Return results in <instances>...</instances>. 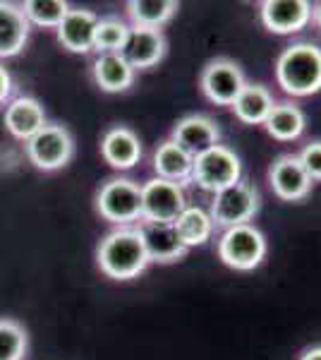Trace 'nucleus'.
Listing matches in <instances>:
<instances>
[{
	"label": "nucleus",
	"mask_w": 321,
	"mask_h": 360,
	"mask_svg": "<svg viewBox=\"0 0 321 360\" xmlns=\"http://www.w3.org/2000/svg\"><path fill=\"white\" fill-rule=\"evenodd\" d=\"M96 262L98 269L115 281L137 278L151 264L137 226H118L103 236L96 248Z\"/></svg>",
	"instance_id": "obj_1"
},
{
	"label": "nucleus",
	"mask_w": 321,
	"mask_h": 360,
	"mask_svg": "<svg viewBox=\"0 0 321 360\" xmlns=\"http://www.w3.org/2000/svg\"><path fill=\"white\" fill-rule=\"evenodd\" d=\"M276 82L288 96H314L321 91V46L297 41L281 51Z\"/></svg>",
	"instance_id": "obj_2"
},
{
	"label": "nucleus",
	"mask_w": 321,
	"mask_h": 360,
	"mask_svg": "<svg viewBox=\"0 0 321 360\" xmlns=\"http://www.w3.org/2000/svg\"><path fill=\"white\" fill-rule=\"evenodd\" d=\"M261 197L259 190L247 180H237L230 188H223L214 193V200L209 205V214L216 229H232V226H244L259 214Z\"/></svg>",
	"instance_id": "obj_3"
},
{
	"label": "nucleus",
	"mask_w": 321,
	"mask_h": 360,
	"mask_svg": "<svg viewBox=\"0 0 321 360\" xmlns=\"http://www.w3.org/2000/svg\"><path fill=\"white\" fill-rule=\"evenodd\" d=\"M268 252L266 238L256 226H232L218 238V257L225 266L235 271H252L264 262Z\"/></svg>",
	"instance_id": "obj_4"
},
{
	"label": "nucleus",
	"mask_w": 321,
	"mask_h": 360,
	"mask_svg": "<svg viewBox=\"0 0 321 360\" xmlns=\"http://www.w3.org/2000/svg\"><path fill=\"white\" fill-rule=\"evenodd\" d=\"M96 212L115 226L142 221V188L130 178H110L96 193Z\"/></svg>",
	"instance_id": "obj_5"
},
{
	"label": "nucleus",
	"mask_w": 321,
	"mask_h": 360,
	"mask_svg": "<svg viewBox=\"0 0 321 360\" xmlns=\"http://www.w3.org/2000/svg\"><path fill=\"white\" fill-rule=\"evenodd\" d=\"M192 183L199 185L207 193H218L242 180V161L225 144H216L214 149L195 156L192 164Z\"/></svg>",
	"instance_id": "obj_6"
},
{
	"label": "nucleus",
	"mask_w": 321,
	"mask_h": 360,
	"mask_svg": "<svg viewBox=\"0 0 321 360\" xmlns=\"http://www.w3.org/2000/svg\"><path fill=\"white\" fill-rule=\"evenodd\" d=\"M74 154V139L65 125L46 123L27 142V156L41 171H58L67 166Z\"/></svg>",
	"instance_id": "obj_7"
},
{
	"label": "nucleus",
	"mask_w": 321,
	"mask_h": 360,
	"mask_svg": "<svg viewBox=\"0 0 321 360\" xmlns=\"http://www.w3.org/2000/svg\"><path fill=\"white\" fill-rule=\"evenodd\" d=\"M142 188V221L149 224H173L188 207V197L180 183L163 178H149Z\"/></svg>",
	"instance_id": "obj_8"
},
{
	"label": "nucleus",
	"mask_w": 321,
	"mask_h": 360,
	"mask_svg": "<svg viewBox=\"0 0 321 360\" xmlns=\"http://www.w3.org/2000/svg\"><path fill=\"white\" fill-rule=\"evenodd\" d=\"M247 84L242 68L230 58H214L204 65L199 75V86L204 96L216 106H232V101Z\"/></svg>",
	"instance_id": "obj_9"
},
{
	"label": "nucleus",
	"mask_w": 321,
	"mask_h": 360,
	"mask_svg": "<svg viewBox=\"0 0 321 360\" xmlns=\"http://www.w3.org/2000/svg\"><path fill=\"white\" fill-rule=\"evenodd\" d=\"M268 183H271L273 195L283 202H302L312 193L314 185L297 154H281L278 159H273L268 168Z\"/></svg>",
	"instance_id": "obj_10"
},
{
	"label": "nucleus",
	"mask_w": 321,
	"mask_h": 360,
	"mask_svg": "<svg viewBox=\"0 0 321 360\" xmlns=\"http://www.w3.org/2000/svg\"><path fill=\"white\" fill-rule=\"evenodd\" d=\"M259 20L271 34L288 37L302 32L312 22V3L307 0H264L259 5Z\"/></svg>",
	"instance_id": "obj_11"
},
{
	"label": "nucleus",
	"mask_w": 321,
	"mask_h": 360,
	"mask_svg": "<svg viewBox=\"0 0 321 360\" xmlns=\"http://www.w3.org/2000/svg\"><path fill=\"white\" fill-rule=\"evenodd\" d=\"M171 139L175 144H180L190 156H199L214 149L216 144H221V127L209 115L192 113L173 125Z\"/></svg>",
	"instance_id": "obj_12"
},
{
	"label": "nucleus",
	"mask_w": 321,
	"mask_h": 360,
	"mask_svg": "<svg viewBox=\"0 0 321 360\" xmlns=\"http://www.w3.org/2000/svg\"><path fill=\"white\" fill-rule=\"evenodd\" d=\"M101 156L115 171H130L142 161L139 135L127 125H115L101 137Z\"/></svg>",
	"instance_id": "obj_13"
},
{
	"label": "nucleus",
	"mask_w": 321,
	"mask_h": 360,
	"mask_svg": "<svg viewBox=\"0 0 321 360\" xmlns=\"http://www.w3.org/2000/svg\"><path fill=\"white\" fill-rule=\"evenodd\" d=\"M98 17L91 10L84 8H70L63 22L58 25V41H60L70 53H89L94 51Z\"/></svg>",
	"instance_id": "obj_14"
},
{
	"label": "nucleus",
	"mask_w": 321,
	"mask_h": 360,
	"mask_svg": "<svg viewBox=\"0 0 321 360\" xmlns=\"http://www.w3.org/2000/svg\"><path fill=\"white\" fill-rule=\"evenodd\" d=\"M166 37H163L161 29H142V27H132L127 44L122 49V58L137 70H149L154 65H159L166 56Z\"/></svg>",
	"instance_id": "obj_15"
},
{
	"label": "nucleus",
	"mask_w": 321,
	"mask_h": 360,
	"mask_svg": "<svg viewBox=\"0 0 321 360\" xmlns=\"http://www.w3.org/2000/svg\"><path fill=\"white\" fill-rule=\"evenodd\" d=\"M137 229H139V233H142L144 248H147V255H149V262L173 264V262L185 259V255L190 252V250L180 243V238H178V233H175L173 224L142 221Z\"/></svg>",
	"instance_id": "obj_16"
},
{
	"label": "nucleus",
	"mask_w": 321,
	"mask_h": 360,
	"mask_svg": "<svg viewBox=\"0 0 321 360\" xmlns=\"http://www.w3.org/2000/svg\"><path fill=\"white\" fill-rule=\"evenodd\" d=\"M46 125V111L39 98L17 96L5 108V127L15 139L29 142Z\"/></svg>",
	"instance_id": "obj_17"
},
{
	"label": "nucleus",
	"mask_w": 321,
	"mask_h": 360,
	"mask_svg": "<svg viewBox=\"0 0 321 360\" xmlns=\"http://www.w3.org/2000/svg\"><path fill=\"white\" fill-rule=\"evenodd\" d=\"M91 75L98 89L108 94H120L127 91L134 82V68L122 58V53H98L96 60L91 63Z\"/></svg>",
	"instance_id": "obj_18"
},
{
	"label": "nucleus",
	"mask_w": 321,
	"mask_h": 360,
	"mask_svg": "<svg viewBox=\"0 0 321 360\" xmlns=\"http://www.w3.org/2000/svg\"><path fill=\"white\" fill-rule=\"evenodd\" d=\"M276 106V98L268 91V86L259 82H247L242 91L232 101V113L244 125H264L271 108Z\"/></svg>",
	"instance_id": "obj_19"
},
{
	"label": "nucleus",
	"mask_w": 321,
	"mask_h": 360,
	"mask_svg": "<svg viewBox=\"0 0 321 360\" xmlns=\"http://www.w3.org/2000/svg\"><path fill=\"white\" fill-rule=\"evenodd\" d=\"M29 29L25 13L20 5L0 3V58H13L22 53L29 41Z\"/></svg>",
	"instance_id": "obj_20"
},
{
	"label": "nucleus",
	"mask_w": 321,
	"mask_h": 360,
	"mask_svg": "<svg viewBox=\"0 0 321 360\" xmlns=\"http://www.w3.org/2000/svg\"><path fill=\"white\" fill-rule=\"evenodd\" d=\"M173 229L178 233L180 243L185 248H199V245H207L211 240L216 226L211 221V214L209 209L204 207H197V205H188L180 212V217L173 221Z\"/></svg>",
	"instance_id": "obj_21"
},
{
	"label": "nucleus",
	"mask_w": 321,
	"mask_h": 360,
	"mask_svg": "<svg viewBox=\"0 0 321 360\" xmlns=\"http://www.w3.org/2000/svg\"><path fill=\"white\" fill-rule=\"evenodd\" d=\"M192 164L195 156H190L180 144H175L171 137L161 142L154 152V171L156 178L171 180V183H188L192 178Z\"/></svg>",
	"instance_id": "obj_22"
},
{
	"label": "nucleus",
	"mask_w": 321,
	"mask_h": 360,
	"mask_svg": "<svg viewBox=\"0 0 321 360\" xmlns=\"http://www.w3.org/2000/svg\"><path fill=\"white\" fill-rule=\"evenodd\" d=\"M264 127L268 135L278 139V142H293V139H297L305 132L307 115L295 101H276V106L268 113Z\"/></svg>",
	"instance_id": "obj_23"
},
{
	"label": "nucleus",
	"mask_w": 321,
	"mask_h": 360,
	"mask_svg": "<svg viewBox=\"0 0 321 360\" xmlns=\"http://www.w3.org/2000/svg\"><path fill=\"white\" fill-rule=\"evenodd\" d=\"M180 5L175 0H130L127 15L132 20V27L142 29H161L173 20Z\"/></svg>",
	"instance_id": "obj_24"
},
{
	"label": "nucleus",
	"mask_w": 321,
	"mask_h": 360,
	"mask_svg": "<svg viewBox=\"0 0 321 360\" xmlns=\"http://www.w3.org/2000/svg\"><path fill=\"white\" fill-rule=\"evenodd\" d=\"M130 25L120 17H103L98 20L96 37H94V51L98 53H122L130 37Z\"/></svg>",
	"instance_id": "obj_25"
},
{
	"label": "nucleus",
	"mask_w": 321,
	"mask_h": 360,
	"mask_svg": "<svg viewBox=\"0 0 321 360\" xmlns=\"http://www.w3.org/2000/svg\"><path fill=\"white\" fill-rule=\"evenodd\" d=\"M70 5L65 0H29L22 5V13H25L29 25L46 27V29H58L63 22V17L67 15Z\"/></svg>",
	"instance_id": "obj_26"
},
{
	"label": "nucleus",
	"mask_w": 321,
	"mask_h": 360,
	"mask_svg": "<svg viewBox=\"0 0 321 360\" xmlns=\"http://www.w3.org/2000/svg\"><path fill=\"white\" fill-rule=\"evenodd\" d=\"M29 336L20 322L0 317V360H25Z\"/></svg>",
	"instance_id": "obj_27"
},
{
	"label": "nucleus",
	"mask_w": 321,
	"mask_h": 360,
	"mask_svg": "<svg viewBox=\"0 0 321 360\" xmlns=\"http://www.w3.org/2000/svg\"><path fill=\"white\" fill-rule=\"evenodd\" d=\"M297 159H300L302 168L307 171V176L312 178V183L314 180H321V139L309 142L307 147L297 154Z\"/></svg>",
	"instance_id": "obj_28"
},
{
	"label": "nucleus",
	"mask_w": 321,
	"mask_h": 360,
	"mask_svg": "<svg viewBox=\"0 0 321 360\" xmlns=\"http://www.w3.org/2000/svg\"><path fill=\"white\" fill-rule=\"evenodd\" d=\"M10 94H13V77H10L8 68L0 63V106L8 101Z\"/></svg>",
	"instance_id": "obj_29"
},
{
	"label": "nucleus",
	"mask_w": 321,
	"mask_h": 360,
	"mask_svg": "<svg viewBox=\"0 0 321 360\" xmlns=\"http://www.w3.org/2000/svg\"><path fill=\"white\" fill-rule=\"evenodd\" d=\"M300 360H321V346H314L300 356Z\"/></svg>",
	"instance_id": "obj_30"
},
{
	"label": "nucleus",
	"mask_w": 321,
	"mask_h": 360,
	"mask_svg": "<svg viewBox=\"0 0 321 360\" xmlns=\"http://www.w3.org/2000/svg\"><path fill=\"white\" fill-rule=\"evenodd\" d=\"M312 22L321 29V3H317V5L312 8Z\"/></svg>",
	"instance_id": "obj_31"
}]
</instances>
